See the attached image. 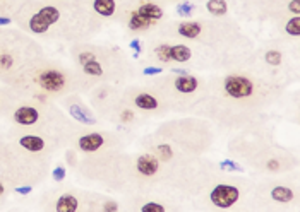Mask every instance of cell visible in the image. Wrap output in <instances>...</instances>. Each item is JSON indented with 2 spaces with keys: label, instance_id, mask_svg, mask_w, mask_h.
<instances>
[{
  "label": "cell",
  "instance_id": "1",
  "mask_svg": "<svg viewBox=\"0 0 300 212\" xmlns=\"http://www.w3.org/2000/svg\"><path fill=\"white\" fill-rule=\"evenodd\" d=\"M36 86L42 88V91L50 94L63 93L69 86V75L57 67H45L36 72Z\"/></svg>",
  "mask_w": 300,
  "mask_h": 212
},
{
  "label": "cell",
  "instance_id": "2",
  "mask_svg": "<svg viewBox=\"0 0 300 212\" xmlns=\"http://www.w3.org/2000/svg\"><path fill=\"white\" fill-rule=\"evenodd\" d=\"M239 197H240V192L234 185H218V187L213 188V192L210 195L213 204L216 207H221V209H228V207H231L239 200Z\"/></svg>",
  "mask_w": 300,
  "mask_h": 212
},
{
  "label": "cell",
  "instance_id": "3",
  "mask_svg": "<svg viewBox=\"0 0 300 212\" xmlns=\"http://www.w3.org/2000/svg\"><path fill=\"white\" fill-rule=\"evenodd\" d=\"M223 88L228 96L237 99L251 96L254 91L252 82L247 77H242V75H228L223 82Z\"/></svg>",
  "mask_w": 300,
  "mask_h": 212
},
{
  "label": "cell",
  "instance_id": "4",
  "mask_svg": "<svg viewBox=\"0 0 300 212\" xmlns=\"http://www.w3.org/2000/svg\"><path fill=\"white\" fill-rule=\"evenodd\" d=\"M12 118H14L16 123L22 125V127H31V125H35L40 120V111L35 106L22 105L12 113Z\"/></svg>",
  "mask_w": 300,
  "mask_h": 212
},
{
  "label": "cell",
  "instance_id": "5",
  "mask_svg": "<svg viewBox=\"0 0 300 212\" xmlns=\"http://www.w3.org/2000/svg\"><path fill=\"white\" fill-rule=\"evenodd\" d=\"M103 144H105V139H103L102 134H88V135H83V137L79 139V149L81 151H84V152L98 151Z\"/></svg>",
  "mask_w": 300,
  "mask_h": 212
},
{
  "label": "cell",
  "instance_id": "6",
  "mask_svg": "<svg viewBox=\"0 0 300 212\" xmlns=\"http://www.w3.org/2000/svg\"><path fill=\"white\" fill-rule=\"evenodd\" d=\"M158 159L153 154H143L138 159V171L144 177H153L158 171Z\"/></svg>",
  "mask_w": 300,
  "mask_h": 212
},
{
  "label": "cell",
  "instance_id": "7",
  "mask_svg": "<svg viewBox=\"0 0 300 212\" xmlns=\"http://www.w3.org/2000/svg\"><path fill=\"white\" fill-rule=\"evenodd\" d=\"M19 146L29 152H42L47 147V142L40 135H22L19 139Z\"/></svg>",
  "mask_w": 300,
  "mask_h": 212
},
{
  "label": "cell",
  "instance_id": "8",
  "mask_svg": "<svg viewBox=\"0 0 300 212\" xmlns=\"http://www.w3.org/2000/svg\"><path fill=\"white\" fill-rule=\"evenodd\" d=\"M77 209H79V200L71 193H63L55 204L57 212H76Z\"/></svg>",
  "mask_w": 300,
  "mask_h": 212
},
{
  "label": "cell",
  "instance_id": "9",
  "mask_svg": "<svg viewBox=\"0 0 300 212\" xmlns=\"http://www.w3.org/2000/svg\"><path fill=\"white\" fill-rule=\"evenodd\" d=\"M16 57L11 52V48H0V74H7V72L14 70L16 67Z\"/></svg>",
  "mask_w": 300,
  "mask_h": 212
},
{
  "label": "cell",
  "instance_id": "10",
  "mask_svg": "<svg viewBox=\"0 0 300 212\" xmlns=\"http://www.w3.org/2000/svg\"><path fill=\"white\" fill-rule=\"evenodd\" d=\"M138 14L146 17V19H149V21H158L163 17V11L156 6V4H143V6L139 7Z\"/></svg>",
  "mask_w": 300,
  "mask_h": 212
},
{
  "label": "cell",
  "instance_id": "11",
  "mask_svg": "<svg viewBox=\"0 0 300 212\" xmlns=\"http://www.w3.org/2000/svg\"><path fill=\"white\" fill-rule=\"evenodd\" d=\"M28 26H29V31H31V33H35V34H47L48 29H50V24H48L47 21H43L42 17L38 16V12H36V14H33V16L29 17Z\"/></svg>",
  "mask_w": 300,
  "mask_h": 212
},
{
  "label": "cell",
  "instance_id": "12",
  "mask_svg": "<svg viewBox=\"0 0 300 212\" xmlns=\"http://www.w3.org/2000/svg\"><path fill=\"white\" fill-rule=\"evenodd\" d=\"M201 24L194 21L182 22L179 26V34H182L184 38H197V34H201Z\"/></svg>",
  "mask_w": 300,
  "mask_h": 212
},
{
  "label": "cell",
  "instance_id": "13",
  "mask_svg": "<svg viewBox=\"0 0 300 212\" xmlns=\"http://www.w3.org/2000/svg\"><path fill=\"white\" fill-rule=\"evenodd\" d=\"M175 88L180 93H192L197 89V79L192 75H184V77H177L175 79Z\"/></svg>",
  "mask_w": 300,
  "mask_h": 212
},
{
  "label": "cell",
  "instance_id": "14",
  "mask_svg": "<svg viewBox=\"0 0 300 212\" xmlns=\"http://www.w3.org/2000/svg\"><path fill=\"white\" fill-rule=\"evenodd\" d=\"M38 16L42 17L43 21H47L50 26L55 24L60 19V11L55 7V6H43L42 9L38 11Z\"/></svg>",
  "mask_w": 300,
  "mask_h": 212
},
{
  "label": "cell",
  "instance_id": "15",
  "mask_svg": "<svg viewBox=\"0 0 300 212\" xmlns=\"http://www.w3.org/2000/svg\"><path fill=\"white\" fill-rule=\"evenodd\" d=\"M69 113H71V116H74L77 121H83V123H88V125L96 121L88 111L84 110V108H81L79 105H76V103H72V105L69 106Z\"/></svg>",
  "mask_w": 300,
  "mask_h": 212
},
{
  "label": "cell",
  "instance_id": "16",
  "mask_svg": "<svg viewBox=\"0 0 300 212\" xmlns=\"http://www.w3.org/2000/svg\"><path fill=\"white\" fill-rule=\"evenodd\" d=\"M170 57L175 62H187L192 57V52L185 45H175V47L170 48Z\"/></svg>",
  "mask_w": 300,
  "mask_h": 212
},
{
  "label": "cell",
  "instance_id": "17",
  "mask_svg": "<svg viewBox=\"0 0 300 212\" xmlns=\"http://www.w3.org/2000/svg\"><path fill=\"white\" fill-rule=\"evenodd\" d=\"M94 11L98 12V14L102 16H112L113 12H115V2L113 0H94Z\"/></svg>",
  "mask_w": 300,
  "mask_h": 212
},
{
  "label": "cell",
  "instance_id": "18",
  "mask_svg": "<svg viewBox=\"0 0 300 212\" xmlns=\"http://www.w3.org/2000/svg\"><path fill=\"white\" fill-rule=\"evenodd\" d=\"M136 105H138V108H143V110H154V108L158 106V101L154 99L151 94H139V96H136Z\"/></svg>",
  "mask_w": 300,
  "mask_h": 212
},
{
  "label": "cell",
  "instance_id": "19",
  "mask_svg": "<svg viewBox=\"0 0 300 212\" xmlns=\"http://www.w3.org/2000/svg\"><path fill=\"white\" fill-rule=\"evenodd\" d=\"M83 70L88 75H93V77H99V75H103V69H102V65H99V62L96 60V57L91 58V60L86 62V64H83Z\"/></svg>",
  "mask_w": 300,
  "mask_h": 212
},
{
  "label": "cell",
  "instance_id": "20",
  "mask_svg": "<svg viewBox=\"0 0 300 212\" xmlns=\"http://www.w3.org/2000/svg\"><path fill=\"white\" fill-rule=\"evenodd\" d=\"M154 21H149V19H146V17H143V16H139L138 12H134L132 14V17H130V22H129V26L132 28L134 31L136 29H148L149 26L153 24Z\"/></svg>",
  "mask_w": 300,
  "mask_h": 212
},
{
  "label": "cell",
  "instance_id": "21",
  "mask_svg": "<svg viewBox=\"0 0 300 212\" xmlns=\"http://www.w3.org/2000/svg\"><path fill=\"white\" fill-rule=\"evenodd\" d=\"M271 197L278 202H290L293 198V192L286 187H276L275 190L271 192Z\"/></svg>",
  "mask_w": 300,
  "mask_h": 212
},
{
  "label": "cell",
  "instance_id": "22",
  "mask_svg": "<svg viewBox=\"0 0 300 212\" xmlns=\"http://www.w3.org/2000/svg\"><path fill=\"white\" fill-rule=\"evenodd\" d=\"M206 7L213 16H223L226 12V2L225 0H210V2L206 4Z\"/></svg>",
  "mask_w": 300,
  "mask_h": 212
},
{
  "label": "cell",
  "instance_id": "23",
  "mask_svg": "<svg viewBox=\"0 0 300 212\" xmlns=\"http://www.w3.org/2000/svg\"><path fill=\"white\" fill-rule=\"evenodd\" d=\"M286 33L292 36H298L300 34V17L295 16L293 19H290L286 22Z\"/></svg>",
  "mask_w": 300,
  "mask_h": 212
},
{
  "label": "cell",
  "instance_id": "24",
  "mask_svg": "<svg viewBox=\"0 0 300 212\" xmlns=\"http://www.w3.org/2000/svg\"><path fill=\"white\" fill-rule=\"evenodd\" d=\"M264 60L270 65H280L281 64V53L280 52H275V50H270V52H268L266 55H264Z\"/></svg>",
  "mask_w": 300,
  "mask_h": 212
},
{
  "label": "cell",
  "instance_id": "25",
  "mask_svg": "<svg viewBox=\"0 0 300 212\" xmlns=\"http://www.w3.org/2000/svg\"><path fill=\"white\" fill-rule=\"evenodd\" d=\"M170 45H161V47H158L156 48V55L158 58H160L161 62H168V60H172V57H170Z\"/></svg>",
  "mask_w": 300,
  "mask_h": 212
},
{
  "label": "cell",
  "instance_id": "26",
  "mask_svg": "<svg viewBox=\"0 0 300 212\" xmlns=\"http://www.w3.org/2000/svg\"><path fill=\"white\" fill-rule=\"evenodd\" d=\"M141 210L143 212H165V207L160 204H146Z\"/></svg>",
  "mask_w": 300,
  "mask_h": 212
},
{
  "label": "cell",
  "instance_id": "27",
  "mask_svg": "<svg viewBox=\"0 0 300 212\" xmlns=\"http://www.w3.org/2000/svg\"><path fill=\"white\" fill-rule=\"evenodd\" d=\"M158 154L161 159H170L172 157V149L168 146H158Z\"/></svg>",
  "mask_w": 300,
  "mask_h": 212
},
{
  "label": "cell",
  "instance_id": "28",
  "mask_svg": "<svg viewBox=\"0 0 300 212\" xmlns=\"http://www.w3.org/2000/svg\"><path fill=\"white\" fill-rule=\"evenodd\" d=\"M63 178H65V169H63L62 166H57V168L53 169V180H55V182H62Z\"/></svg>",
  "mask_w": 300,
  "mask_h": 212
},
{
  "label": "cell",
  "instance_id": "29",
  "mask_svg": "<svg viewBox=\"0 0 300 212\" xmlns=\"http://www.w3.org/2000/svg\"><path fill=\"white\" fill-rule=\"evenodd\" d=\"M177 11H179L180 16H189L190 12H192V6H189V4H180Z\"/></svg>",
  "mask_w": 300,
  "mask_h": 212
},
{
  "label": "cell",
  "instance_id": "30",
  "mask_svg": "<svg viewBox=\"0 0 300 212\" xmlns=\"http://www.w3.org/2000/svg\"><path fill=\"white\" fill-rule=\"evenodd\" d=\"M290 11H292L295 16L300 14V0H292V4H290Z\"/></svg>",
  "mask_w": 300,
  "mask_h": 212
},
{
  "label": "cell",
  "instance_id": "31",
  "mask_svg": "<svg viewBox=\"0 0 300 212\" xmlns=\"http://www.w3.org/2000/svg\"><path fill=\"white\" fill-rule=\"evenodd\" d=\"M117 209H119V205H117L115 202H107V204L103 205V210L105 212H117Z\"/></svg>",
  "mask_w": 300,
  "mask_h": 212
},
{
  "label": "cell",
  "instance_id": "32",
  "mask_svg": "<svg viewBox=\"0 0 300 212\" xmlns=\"http://www.w3.org/2000/svg\"><path fill=\"white\" fill-rule=\"evenodd\" d=\"M120 118H122V121H130V120L134 118V113H132L130 110H125V111H122V116H120Z\"/></svg>",
  "mask_w": 300,
  "mask_h": 212
},
{
  "label": "cell",
  "instance_id": "33",
  "mask_svg": "<svg viewBox=\"0 0 300 212\" xmlns=\"http://www.w3.org/2000/svg\"><path fill=\"white\" fill-rule=\"evenodd\" d=\"M221 168H230V169H237V171H242V169H240V166H237L235 163H231V161H225V163H221Z\"/></svg>",
  "mask_w": 300,
  "mask_h": 212
},
{
  "label": "cell",
  "instance_id": "34",
  "mask_svg": "<svg viewBox=\"0 0 300 212\" xmlns=\"http://www.w3.org/2000/svg\"><path fill=\"white\" fill-rule=\"evenodd\" d=\"M31 192V187H17L16 188V193H21V195H28Z\"/></svg>",
  "mask_w": 300,
  "mask_h": 212
},
{
  "label": "cell",
  "instance_id": "35",
  "mask_svg": "<svg viewBox=\"0 0 300 212\" xmlns=\"http://www.w3.org/2000/svg\"><path fill=\"white\" fill-rule=\"evenodd\" d=\"M268 168H270L271 171H275V169H278V161H270V163H268Z\"/></svg>",
  "mask_w": 300,
  "mask_h": 212
},
{
  "label": "cell",
  "instance_id": "36",
  "mask_svg": "<svg viewBox=\"0 0 300 212\" xmlns=\"http://www.w3.org/2000/svg\"><path fill=\"white\" fill-rule=\"evenodd\" d=\"M0 24H2V26L11 24V19H9V17H6V16H0Z\"/></svg>",
  "mask_w": 300,
  "mask_h": 212
},
{
  "label": "cell",
  "instance_id": "37",
  "mask_svg": "<svg viewBox=\"0 0 300 212\" xmlns=\"http://www.w3.org/2000/svg\"><path fill=\"white\" fill-rule=\"evenodd\" d=\"M161 69H146L144 70V74H160Z\"/></svg>",
  "mask_w": 300,
  "mask_h": 212
},
{
  "label": "cell",
  "instance_id": "38",
  "mask_svg": "<svg viewBox=\"0 0 300 212\" xmlns=\"http://www.w3.org/2000/svg\"><path fill=\"white\" fill-rule=\"evenodd\" d=\"M4 193H6V187H4V183L0 182V197H2Z\"/></svg>",
  "mask_w": 300,
  "mask_h": 212
},
{
  "label": "cell",
  "instance_id": "39",
  "mask_svg": "<svg viewBox=\"0 0 300 212\" xmlns=\"http://www.w3.org/2000/svg\"><path fill=\"white\" fill-rule=\"evenodd\" d=\"M130 47H132L134 50H139L141 45H139V41H132V43H130Z\"/></svg>",
  "mask_w": 300,
  "mask_h": 212
},
{
  "label": "cell",
  "instance_id": "40",
  "mask_svg": "<svg viewBox=\"0 0 300 212\" xmlns=\"http://www.w3.org/2000/svg\"><path fill=\"white\" fill-rule=\"evenodd\" d=\"M0 103H2V99H0Z\"/></svg>",
  "mask_w": 300,
  "mask_h": 212
},
{
  "label": "cell",
  "instance_id": "41",
  "mask_svg": "<svg viewBox=\"0 0 300 212\" xmlns=\"http://www.w3.org/2000/svg\"><path fill=\"white\" fill-rule=\"evenodd\" d=\"M0 2H2V0H0Z\"/></svg>",
  "mask_w": 300,
  "mask_h": 212
}]
</instances>
